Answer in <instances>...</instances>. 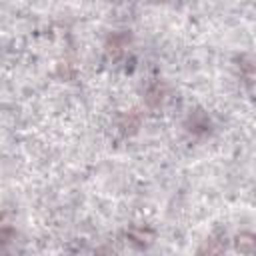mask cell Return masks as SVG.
I'll return each instance as SVG.
<instances>
[{
  "label": "cell",
  "mask_w": 256,
  "mask_h": 256,
  "mask_svg": "<svg viewBox=\"0 0 256 256\" xmlns=\"http://www.w3.org/2000/svg\"><path fill=\"white\" fill-rule=\"evenodd\" d=\"M236 248L240 252H256V236L254 234H240L236 238Z\"/></svg>",
  "instance_id": "6da1fadb"
}]
</instances>
